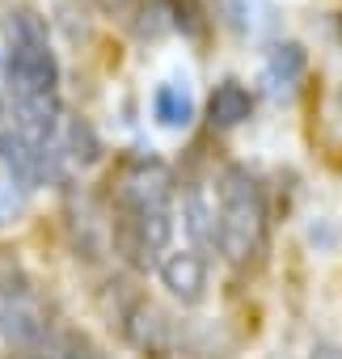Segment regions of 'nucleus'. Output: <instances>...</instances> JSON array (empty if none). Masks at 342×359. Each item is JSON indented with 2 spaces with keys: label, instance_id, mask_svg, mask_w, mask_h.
<instances>
[{
  "label": "nucleus",
  "instance_id": "nucleus-1",
  "mask_svg": "<svg viewBox=\"0 0 342 359\" xmlns=\"http://www.w3.org/2000/svg\"><path fill=\"white\" fill-rule=\"evenodd\" d=\"M5 39H9V55H5V76L13 85V102L26 97H47L60 85V64L47 39V22L34 9H18L5 18Z\"/></svg>",
  "mask_w": 342,
  "mask_h": 359
},
{
  "label": "nucleus",
  "instance_id": "nucleus-2",
  "mask_svg": "<svg viewBox=\"0 0 342 359\" xmlns=\"http://www.w3.org/2000/svg\"><path fill=\"white\" fill-rule=\"evenodd\" d=\"M266 237V203L258 177L241 165L224 169L220 177V216H216V245L233 262H249Z\"/></svg>",
  "mask_w": 342,
  "mask_h": 359
},
{
  "label": "nucleus",
  "instance_id": "nucleus-3",
  "mask_svg": "<svg viewBox=\"0 0 342 359\" xmlns=\"http://www.w3.org/2000/svg\"><path fill=\"white\" fill-rule=\"evenodd\" d=\"M123 203H127V220L135 229V245L144 254L165 250L169 233H174V212H169V169L156 161L135 165L123 177Z\"/></svg>",
  "mask_w": 342,
  "mask_h": 359
},
{
  "label": "nucleus",
  "instance_id": "nucleus-4",
  "mask_svg": "<svg viewBox=\"0 0 342 359\" xmlns=\"http://www.w3.org/2000/svg\"><path fill=\"white\" fill-rule=\"evenodd\" d=\"M0 161L13 173L18 191H34L60 177V152H51V140H30L18 127H0Z\"/></svg>",
  "mask_w": 342,
  "mask_h": 359
},
{
  "label": "nucleus",
  "instance_id": "nucleus-5",
  "mask_svg": "<svg viewBox=\"0 0 342 359\" xmlns=\"http://www.w3.org/2000/svg\"><path fill=\"white\" fill-rule=\"evenodd\" d=\"M0 330L13 342H39L43 338V313H39L26 283H13V279L0 283Z\"/></svg>",
  "mask_w": 342,
  "mask_h": 359
},
{
  "label": "nucleus",
  "instance_id": "nucleus-6",
  "mask_svg": "<svg viewBox=\"0 0 342 359\" xmlns=\"http://www.w3.org/2000/svg\"><path fill=\"white\" fill-rule=\"evenodd\" d=\"M160 283L182 304H199L203 292H207V262L199 254H169L160 262Z\"/></svg>",
  "mask_w": 342,
  "mask_h": 359
},
{
  "label": "nucleus",
  "instance_id": "nucleus-7",
  "mask_svg": "<svg viewBox=\"0 0 342 359\" xmlns=\"http://www.w3.org/2000/svg\"><path fill=\"white\" fill-rule=\"evenodd\" d=\"M300 76H304V51H300L296 43L275 47V55H271V64H266V85H271V93H275V97H292L296 85H300Z\"/></svg>",
  "mask_w": 342,
  "mask_h": 359
},
{
  "label": "nucleus",
  "instance_id": "nucleus-8",
  "mask_svg": "<svg viewBox=\"0 0 342 359\" xmlns=\"http://www.w3.org/2000/svg\"><path fill=\"white\" fill-rule=\"evenodd\" d=\"M249 110H254V97H249V89L237 85V81H224V85L212 93V123H216V127H237V123L249 118Z\"/></svg>",
  "mask_w": 342,
  "mask_h": 359
},
{
  "label": "nucleus",
  "instance_id": "nucleus-9",
  "mask_svg": "<svg viewBox=\"0 0 342 359\" xmlns=\"http://www.w3.org/2000/svg\"><path fill=\"white\" fill-rule=\"evenodd\" d=\"M152 110H156L160 127H174V131L191 127V118H195V102H191V93L182 85H160L152 93Z\"/></svg>",
  "mask_w": 342,
  "mask_h": 359
},
{
  "label": "nucleus",
  "instance_id": "nucleus-10",
  "mask_svg": "<svg viewBox=\"0 0 342 359\" xmlns=\"http://www.w3.org/2000/svg\"><path fill=\"white\" fill-rule=\"evenodd\" d=\"M182 216H186V229H191V237H195L199 245H216V212L207 208L203 191H191V195H186Z\"/></svg>",
  "mask_w": 342,
  "mask_h": 359
},
{
  "label": "nucleus",
  "instance_id": "nucleus-11",
  "mask_svg": "<svg viewBox=\"0 0 342 359\" xmlns=\"http://www.w3.org/2000/svg\"><path fill=\"white\" fill-rule=\"evenodd\" d=\"M68 152H72L81 165H93V161H97L102 144H97V135H93V127H89V123H81V118H72V123H68Z\"/></svg>",
  "mask_w": 342,
  "mask_h": 359
},
{
  "label": "nucleus",
  "instance_id": "nucleus-12",
  "mask_svg": "<svg viewBox=\"0 0 342 359\" xmlns=\"http://www.w3.org/2000/svg\"><path fill=\"white\" fill-rule=\"evenodd\" d=\"M22 216V191L13 182H0V229Z\"/></svg>",
  "mask_w": 342,
  "mask_h": 359
},
{
  "label": "nucleus",
  "instance_id": "nucleus-13",
  "mask_svg": "<svg viewBox=\"0 0 342 359\" xmlns=\"http://www.w3.org/2000/svg\"><path fill=\"white\" fill-rule=\"evenodd\" d=\"M68 359H106L102 351H93V346H72V355Z\"/></svg>",
  "mask_w": 342,
  "mask_h": 359
},
{
  "label": "nucleus",
  "instance_id": "nucleus-14",
  "mask_svg": "<svg viewBox=\"0 0 342 359\" xmlns=\"http://www.w3.org/2000/svg\"><path fill=\"white\" fill-rule=\"evenodd\" d=\"M313 359H342V351H334V346H317Z\"/></svg>",
  "mask_w": 342,
  "mask_h": 359
},
{
  "label": "nucleus",
  "instance_id": "nucleus-15",
  "mask_svg": "<svg viewBox=\"0 0 342 359\" xmlns=\"http://www.w3.org/2000/svg\"><path fill=\"white\" fill-rule=\"evenodd\" d=\"M0 114H5V93H0Z\"/></svg>",
  "mask_w": 342,
  "mask_h": 359
}]
</instances>
